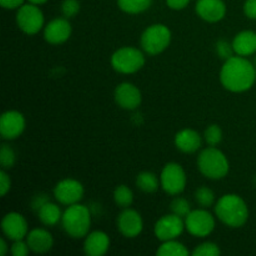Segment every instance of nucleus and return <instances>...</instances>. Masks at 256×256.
Instances as JSON below:
<instances>
[{
	"instance_id": "nucleus-23",
	"label": "nucleus",
	"mask_w": 256,
	"mask_h": 256,
	"mask_svg": "<svg viewBox=\"0 0 256 256\" xmlns=\"http://www.w3.org/2000/svg\"><path fill=\"white\" fill-rule=\"evenodd\" d=\"M160 184H162V182H159V179H158V176L154 172H140L136 178V186L139 188L142 192H146V194H152V192H158Z\"/></svg>"
},
{
	"instance_id": "nucleus-11",
	"label": "nucleus",
	"mask_w": 256,
	"mask_h": 256,
	"mask_svg": "<svg viewBox=\"0 0 256 256\" xmlns=\"http://www.w3.org/2000/svg\"><path fill=\"white\" fill-rule=\"evenodd\" d=\"M85 190L80 182L75 179H64L56 184L54 189V196L62 205L79 204L84 198Z\"/></svg>"
},
{
	"instance_id": "nucleus-5",
	"label": "nucleus",
	"mask_w": 256,
	"mask_h": 256,
	"mask_svg": "<svg viewBox=\"0 0 256 256\" xmlns=\"http://www.w3.org/2000/svg\"><path fill=\"white\" fill-rule=\"evenodd\" d=\"M172 42V32L164 24H154L148 28L142 35L140 44L146 54L159 55L168 49Z\"/></svg>"
},
{
	"instance_id": "nucleus-37",
	"label": "nucleus",
	"mask_w": 256,
	"mask_h": 256,
	"mask_svg": "<svg viewBox=\"0 0 256 256\" xmlns=\"http://www.w3.org/2000/svg\"><path fill=\"white\" fill-rule=\"evenodd\" d=\"M25 0H0V5H2L4 9L8 10H14L19 9L20 6H22Z\"/></svg>"
},
{
	"instance_id": "nucleus-27",
	"label": "nucleus",
	"mask_w": 256,
	"mask_h": 256,
	"mask_svg": "<svg viewBox=\"0 0 256 256\" xmlns=\"http://www.w3.org/2000/svg\"><path fill=\"white\" fill-rule=\"evenodd\" d=\"M195 200H196L198 205L202 209H209L212 206L215 202V194L210 188L202 186L196 190L195 192Z\"/></svg>"
},
{
	"instance_id": "nucleus-12",
	"label": "nucleus",
	"mask_w": 256,
	"mask_h": 256,
	"mask_svg": "<svg viewBox=\"0 0 256 256\" xmlns=\"http://www.w3.org/2000/svg\"><path fill=\"white\" fill-rule=\"evenodd\" d=\"M26 122L22 112L9 110L4 112L0 119V134L5 140H15L24 132Z\"/></svg>"
},
{
	"instance_id": "nucleus-19",
	"label": "nucleus",
	"mask_w": 256,
	"mask_h": 256,
	"mask_svg": "<svg viewBox=\"0 0 256 256\" xmlns=\"http://www.w3.org/2000/svg\"><path fill=\"white\" fill-rule=\"evenodd\" d=\"M110 248V239L104 232H94L88 234L84 242V252L89 256H102Z\"/></svg>"
},
{
	"instance_id": "nucleus-8",
	"label": "nucleus",
	"mask_w": 256,
	"mask_h": 256,
	"mask_svg": "<svg viewBox=\"0 0 256 256\" xmlns=\"http://www.w3.org/2000/svg\"><path fill=\"white\" fill-rule=\"evenodd\" d=\"M44 14L38 5H22L18 9L16 24L22 32L28 35H35L44 28Z\"/></svg>"
},
{
	"instance_id": "nucleus-25",
	"label": "nucleus",
	"mask_w": 256,
	"mask_h": 256,
	"mask_svg": "<svg viewBox=\"0 0 256 256\" xmlns=\"http://www.w3.org/2000/svg\"><path fill=\"white\" fill-rule=\"evenodd\" d=\"M158 256H186L189 255V250L185 245L176 240H170V242H164L162 246L158 249Z\"/></svg>"
},
{
	"instance_id": "nucleus-41",
	"label": "nucleus",
	"mask_w": 256,
	"mask_h": 256,
	"mask_svg": "<svg viewBox=\"0 0 256 256\" xmlns=\"http://www.w3.org/2000/svg\"><path fill=\"white\" fill-rule=\"evenodd\" d=\"M30 4H34V5H42L48 2V0H29Z\"/></svg>"
},
{
	"instance_id": "nucleus-35",
	"label": "nucleus",
	"mask_w": 256,
	"mask_h": 256,
	"mask_svg": "<svg viewBox=\"0 0 256 256\" xmlns=\"http://www.w3.org/2000/svg\"><path fill=\"white\" fill-rule=\"evenodd\" d=\"M12 189V179L6 174V170H2L0 172V194L2 196H5Z\"/></svg>"
},
{
	"instance_id": "nucleus-33",
	"label": "nucleus",
	"mask_w": 256,
	"mask_h": 256,
	"mask_svg": "<svg viewBox=\"0 0 256 256\" xmlns=\"http://www.w3.org/2000/svg\"><path fill=\"white\" fill-rule=\"evenodd\" d=\"M215 49H216L218 56L222 60L230 59V58L234 56V54H235L232 44L225 42V40H219V42H216V46H215Z\"/></svg>"
},
{
	"instance_id": "nucleus-30",
	"label": "nucleus",
	"mask_w": 256,
	"mask_h": 256,
	"mask_svg": "<svg viewBox=\"0 0 256 256\" xmlns=\"http://www.w3.org/2000/svg\"><path fill=\"white\" fill-rule=\"evenodd\" d=\"M170 209H172V214L178 215V216L182 218V219H185L192 212V206H190L189 202L184 199V198H176V199L172 200Z\"/></svg>"
},
{
	"instance_id": "nucleus-39",
	"label": "nucleus",
	"mask_w": 256,
	"mask_h": 256,
	"mask_svg": "<svg viewBox=\"0 0 256 256\" xmlns=\"http://www.w3.org/2000/svg\"><path fill=\"white\" fill-rule=\"evenodd\" d=\"M49 198L46 196V195H38V196L34 198V200H32V209L36 210V212H39L40 209H42V206H44L46 202H49Z\"/></svg>"
},
{
	"instance_id": "nucleus-36",
	"label": "nucleus",
	"mask_w": 256,
	"mask_h": 256,
	"mask_svg": "<svg viewBox=\"0 0 256 256\" xmlns=\"http://www.w3.org/2000/svg\"><path fill=\"white\" fill-rule=\"evenodd\" d=\"M244 12L249 19L256 20V0H246L245 2Z\"/></svg>"
},
{
	"instance_id": "nucleus-17",
	"label": "nucleus",
	"mask_w": 256,
	"mask_h": 256,
	"mask_svg": "<svg viewBox=\"0 0 256 256\" xmlns=\"http://www.w3.org/2000/svg\"><path fill=\"white\" fill-rule=\"evenodd\" d=\"M196 14L208 22H219L226 15V5L222 0H198Z\"/></svg>"
},
{
	"instance_id": "nucleus-13",
	"label": "nucleus",
	"mask_w": 256,
	"mask_h": 256,
	"mask_svg": "<svg viewBox=\"0 0 256 256\" xmlns=\"http://www.w3.org/2000/svg\"><path fill=\"white\" fill-rule=\"evenodd\" d=\"M118 229L126 239H135L144 229L142 218L136 210L126 208L118 218Z\"/></svg>"
},
{
	"instance_id": "nucleus-42",
	"label": "nucleus",
	"mask_w": 256,
	"mask_h": 256,
	"mask_svg": "<svg viewBox=\"0 0 256 256\" xmlns=\"http://www.w3.org/2000/svg\"><path fill=\"white\" fill-rule=\"evenodd\" d=\"M255 185H256V178H255Z\"/></svg>"
},
{
	"instance_id": "nucleus-7",
	"label": "nucleus",
	"mask_w": 256,
	"mask_h": 256,
	"mask_svg": "<svg viewBox=\"0 0 256 256\" xmlns=\"http://www.w3.org/2000/svg\"><path fill=\"white\" fill-rule=\"evenodd\" d=\"M162 188L166 194L180 195L186 188V174L182 166L178 162H169L162 169L160 175Z\"/></svg>"
},
{
	"instance_id": "nucleus-21",
	"label": "nucleus",
	"mask_w": 256,
	"mask_h": 256,
	"mask_svg": "<svg viewBox=\"0 0 256 256\" xmlns=\"http://www.w3.org/2000/svg\"><path fill=\"white\" fill-rule=\"evenodd\" d=\"M235 54L239 56H252L256 52V32L252 30H244L239 32L232 40Z\"/></svg>"
},
{
	"instance_id": "nucleus-18",
	"label": "nucleus",
	"mask_w": 256,
	"mask_h": 256,
	"mask_svg": "<svg viewBox=\"0 0 256 256\" xmlns=\"http://www.w3.org/2000/svg\"><path fill=\"white\" fill-rule=\"evenodd\" d=\"M202 145V138L192 129H184L175 136V146L184 154H194L200 150Z\"/></svg>"
},
{
	"instance_id": "nucleus-15",
	"label": "nucleus",
	"mask_w": 256,
	"mask_h": 256,
	"mask_svg": "<svg viewBox=\"0 0 256 256\" xmlns=\"http://www.w3.org/2000/svg\"><path fill=\"white\" fill-rule=\"evenodd\" d=\"M72 32V24L66 18L54 19L45 26L44 38L49 44L62 45L70 39Z\"/></svg>"
},
{
	"instance_id": "nucleus-32",
	"label": "nucleus",
	"mask_w": 256,
	"mask_h": 256,
	"mask_svg": "<svg viewBox=\"0 0 256 256\" xmlns=\"http://www.w3.org/2000/svg\"><path fill=\"white\" fill-rule=\"evenodd\" d=\"M80 12L79 0H64L62 4V12L66 19L76 16Z\"/></svg>"
},
{
	"instance_id": "nucleus-22",
	"label": "nucleus",
	"mask_w": 256,
	"mask_h": 256,
	"mask_svg": "<svg viewBox=\"0 0 256 256\" xmlns=\"http://www.w3.org/2000/svg\"><path fill=\"white\" fill-rule=\"evenodd\" d=\"M62 214L59 206L56 204H52V202H46L42 209L38 212L39 215V220L45 225V226H55L56 224H59L62 219Z\"/></svg>"
},
{
	"instance_id": "nucleus-20",
	"label": "nucleus",
	"mask_w": 256,
	"mask_h": 256,
	"mask_svg": "<svg viewBox=\"0 0 256 256\" xmlns=\"http://www.w3.org/2000/svg\"><path fill=\"white\" fill-rule=\"evenodd\" d=\"M26 242L32 252L36 254H45L52 249L54 239L48 230L34 229L28 234Z\"/></svg>"
},
{
	"instance_id": "nucleus-4",
	"label": "nucleus",
	"mask_w": 256,
	"mask_h": 256,
	"mask_svg": "<svg viewBox=\"0 0 256 256\" xmlns=\"http://www.w3.org/2000/svg\"><path fill=\"white\" fill-rule=\"evenodd\" d=\"M198 168L208 179L222 180L229 174L230 164L222 150L216 149V146H209L200 152Z\"/></svg>"
},
{
	"instance_id": "nucleus-14",
	"label": "nucleus",
	"mask_w": 256,
	"mask_h": 256,
	"mask_svg": "<svg viewBox=\"0 0 256 256\" xmlns=\"http://www.w3.org/2000/svg\"><path fill=\"white\" fill-rule=\"evenodd\" d=\"M2 229L5 236L12 242L24 240L29 234L28 222L19 212H9L2 222Z\"/></svg>"
},
{
	"instance_id": "nucleus-2",
	"label": "nucleus",
	"mask_w": 256,
	"mask_h": 256,
	"mask_svg": "<svg viewBox=\"0 0 256 256\" xmlns=\"http://www.w3.org/2000/svg\"><path fill=\"white\" fill-rule=\"evenodd\" d=\"M215 212L222 224L232 229L242 228L249 220V208L245 200L236 194H226L220 198Z\"/></svg>"
},
{
	"instance_id": "nucleus-9",
	"label": "nucleus",
	"mask_w": 256,
	"mask_h": 256,
	"mask_svg": "<svg viewBox=\"0 0 256 256\" xmlns=\"http://www.w3.org/2000/svg\"><path fill=\"white\" fill-rule=\"evenodd\" d=\"M215 219L206 209L192 210L185 218V228L195 238H206L214 232Z\"/></svg>"
},
{
	"instance_id": "nucleus-26",
	"label": "nucleus",
	"mask_w": 256,
	"mask_h": 256,
	"mask_svg": "<svg viewBox=\"0 0 256 256\" xmlns=\"http://www.w3.org/2000/svg\"><path fill=\"white\" fill-rule=\"evenodd\" d=\"M114 200L119 208H122V209L130 208L132 206V202H134L132 190L130 189V188H128L126 185H120V186H118L116 189H115Z\"/></svg>"
},
{
	"instance_id": "nucleus-29",
	"label": "nucleus",
	"mask_w": 256,
	"mask_h": 256,
	"mask_svg": "<svg viewBox=\"0 0 256 256\" xmlns=\"http://www.w3.org/2000/svg\"><path fill=\"white\" fill-rule=\"evenodd\" d=\"M204 139L209 146H218L222 142V130L219 125H210L204 132Z\"/></svg>"
},
{
	"instance_id": "nucleus-10",
	"label": "nucleus",
	"mask_w": 256,
	"mask_h": 256,
	"mask_svg": "<svg viewBox=\"0 0 256 256\" xmlns=\"http://www.w3.org/2000/svg\"><path fill=\"white\" fill-rule=\"evenodd\" d=\"M185 229L186 228H185V222L182 220V218L175 214H170L158 220L154 228V232L158 240L164 242L176 240L184 232Z\"/></svg>"
},
{
	"instance_id": "nucleus-1",
	"label": "nucleus",
	"mask_w": 256,
	"mask_h": 256,
	"mask_svg": "<svg viewBox=\"0 0 256 256\" xmlns=\"http://www.w3.org/2000/svg\"><path fill=\"white\" fill-rule=\"evenodd\" d=\"M222 86L232 92H245L254 86L256 69L244 56H232L225 60L220 72Z\"/></svg>"
},
{
	"instance_id": "nucleus-16",
	"label": "nucleus",
	"mask_w": 256,
	"mask_h": 256,
	"mask_svg": "<svg viewBox=\"0 0 256 256\" xmlns=\"http://www.w3.org/2000/svg\"><path fill=\"white\" fill-rule=\"evenodd\" d=\"M115 102L122 109L135 110L142 105V94L134 84L122 82L115 89Z\"/></svg>"
},
{
	"instance_id": "nucleus-38",
	"label": "nucleus",
	"mask_w": 256,
	"mask_h": 256,
	"mask_svg": "<svg viewBox=\"0 0 256 256\" xmlns=\"http://www.w3.org/2000/svg\"><path fill=\"white\" fill-rule=\"evenodd\" d=\"M189 2L190 0H166V5L172 10H184Z\"/></svg>"
},
{
	"instance_id": "nucleus-3",
	"label": "nucleus",
	"mask_w": 256,
	"mask_h": 256,
	"mask_svg": "<svg viewBox=\"0 0 256 256\" xmlns=\"http://www.w3.org/2000/svg\"><path fill=\"white\" fill-rule=\"evenodd\" d=\"M62 224L65 232L72 239L86 238L92 228L90 210L84 205H70L62 214Z\"/></svg>"
},
{
	"instance_id": "nucleus-28",
	"label": "nucleus",
	"mask_w": 256,
	"mask_h": 256,
	"mask_svg": "<svg viewBox=\"0 0 256 256\" xmlns=\"http://www.w3.org/2000/svg\"><path fill=\"white\" fill-rule=\"evenodd\" d=\"M16 162V154L14 149L9 145H2L0 150V164H2V170H10L14 168Z\"/></svg>"
},
{
	"instance_id": "nucleus-40",
	"label": "nucleus",
	"mask_w": 256,
	"mask_h": 256,
	"mask_svg": "<svg viewBox=\"0 0 256 256\" xmlns=\"http://www.w3.org/2000/svg\"><path fill=\"white\" fill-rule=\"evenodd\" d=\"M8 250H9V248H8V244L6 242H5V239H0V255L5 256L6 255Z\"/></svg>"
},
{
	"instance_id": "nucleus-34",
	"label": "nucleus",
	"mask_w": 256,
	"mask_h": 256,
	"mask_svg": "<svg viewBox=\"0 0 256 256\" xmlns=\"http://www.w3.org/2000/svg\"><path fill=\"white\" fill-rule=\"evenodd\" d=\"M29 245H28V242H22V240L14 242V244L12 246V254L14 256H26L29 254Z\"/></svg>"
},
{
	"instance_id": "nucleus-6",
	"label": "nucleus",
	"mask_w": 256,
	"mask_h": 256,
	"mask_svg": "<svg viewBox=\"0 0 256 256\" xmlns=\"http://www.w3.org/2000/svg\"><path fill=\"white\" fill-rule=\"evenodd\" d=\"M112 65L120 74H135L144 68L145 56L136 48L125 46L112 54Z\"/></svg>"
},
{
	"instance_id": "nucleus-31",
	"label": "nucleus",
	"mask_w": 256,
	"mask_h": 256,
	"mask_svg": "<svg viewBox=\"0 0 256 256\" xmlns=\"http://www.w3.org/2000/svg\"><path fill=\"white\" fill-rule=\"evenodd\" d=\"M220 254H222V250L214 242H204L196 246V249L192 252L194 256H219Z\"/></svg>"
},
{
	"instance_id": "nucleus-24",
	"label": "nucleus",
	"mask_w": 256,
	"mask_h": 256,
	"mask_svg": "<svg viewBox=\"0 0 256 256\" xmlns=\"http://www.w3.org/2000/svg\"><path fill=\"white\" fill-rule=\"evenodd\" d=\"M152 0H118L120 9L126 14L136 15L150 9Z\"/></svg>"
}]
</instances>
